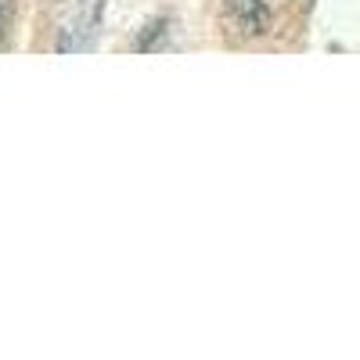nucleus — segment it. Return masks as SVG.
I'll use <instances>...</instances> for the list:
<instances>
[{
    "mask_svg": "<svg viewBox=\"0 0 360 360\" xmlns=\"http://www.w3.org/2000/svg\"><path fill=\"white\" fill-rule=\"evenodd\" d=\"M227 11L249 37H263L270 29V11L263 0H227Z\"/></svg>",
    "mask_w": 360,
    "mask_h": 360,
    "instance_id": "1",
    "label": "nucleus"
}]
</instances>
